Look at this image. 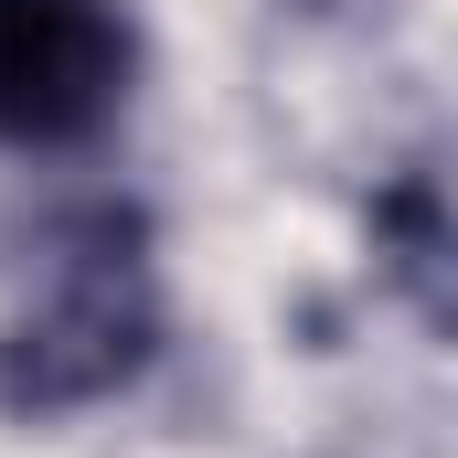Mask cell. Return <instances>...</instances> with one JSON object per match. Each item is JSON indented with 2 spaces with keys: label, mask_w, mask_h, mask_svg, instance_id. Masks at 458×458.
Instances as JSON below:
<instances>
[{
  "label": "cell",
  "mask_w": 458,
  "mask_h": 458,
  "mask_svg": "<svg viewBox=\"0 0 458 458\" xmlns=\"http://www.w3.org/2000/svg\"><path fill=\"white\" fill-rule=\"evenodd\" d=\"M139 32L117 0H0V149H75L128 107Z\"/></svg>",
  "instance_id": "obj_1"
},
{
  "label": "cell",
  "mask_w": 458,
  "mask_h": 458,
  "mask_svg": "<svg viewBox=\"0 0 458 458\" xmlns=\"http://www.w3.org/2000/svg\"><path fill=\"white\" fill-rule=\"evenodd\" d=\"M149 362V277H139V256H117V245H86L21 320H11V342H0V405H32V416H54V405H97L117 394L128 373Z\"/></svg>",
  "instance_id": "obj_2"
}]
</instances>
